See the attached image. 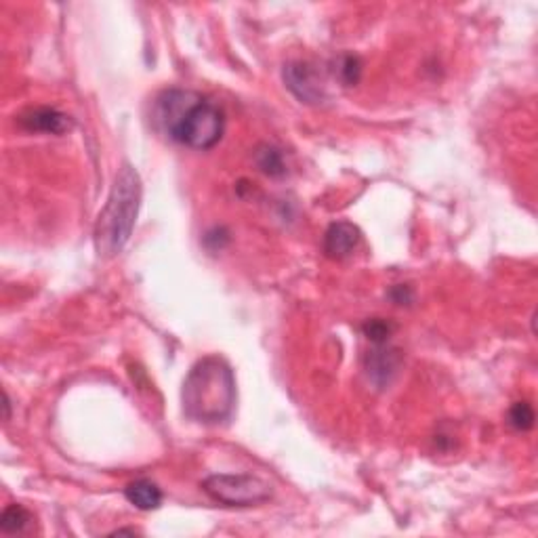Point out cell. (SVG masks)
<instances>
[{
    "instance_id": "6da1fadb",
    "label": "cell",
    "mask_w": 538,
    "mask_h": 538,
    "mask_svg": "<svg viewBox=\"0 0 538 538\" xmlns=\"http://www.w3.org/2000/svg\"><path fill=\"white\" fill-rule=\"evenodd\" d=\"M154 118L168 139L200 152L215 148L225 130V114L219 103L187 89L162 93L156 99Z\"/></svg>"
},
{
    "instance_id": "7a4b0ae2",
    "label": "cell",
    "mask_w": 538,
    "mask_h": 538,
    "mask_svg": "<svg viewBox=\"0 0 538 538\" xmlns=\"http://www.w3.org/2000/svg\"><path fill=\"white\" fill-rule=\"evenodd\" d=\"M181 404L187 418L200 425L229 421L236 408V377L219 355H206L192 366L184 381Z\"/></svg>"
},
{
    "instance_id": "3957f363",
    "label": "cell",
    "mask_w": 538,
    "mask_h": 538,
    "mask_svg": "<svg viewBox=\"0 0 538 538\" xmlns=\"http://www.w3.org/2000/svg\"><path fill=\"white\" fill-rule=\"evenodd\" d=\"M141 192L139 173L130 165H122L114 179V185H112L108 202L99 212L95 225V244L99 255L114 256L127 247L135 229L137 215H139Z\"/></svg>"
},
{
    "instance_id": "277c9868",
    "label": "cell",
    "mask_w": 538,
    "mask_h": 538,
    "mask_svg": "<svg viewBox=\"0 0 538 538\" xmlns=\"http://www.w3.org/2000/svg\"><path fill=\"white\" fill-rule=\"evenodd\" d=\"M202 490L219 505L255 507L272 498V486L248 473H215L202 481Z\"/></svg>"
},
{
    "instance_id": "5b68a950",
    "label": "cell",
    "mask_w": 538,
    "mask_h": 538,
    "mask_svg": "<svg viewBox=\"0 0 538 538\" xmlns=\"http://www.w3.org/2000/svg\"><path fill=\"white\" fill-rule=\"evenodd\" d=\"M284 85L301 103L320 105L327 102V86L320 76V70L309 61H291L282 72Z\"/></svg>"
},
{
    "instance_id": "8992f818",
    "label": "cell",
    "mask_w": 538,
    "mask_h": 538,
    "mask_svg": "<svg viewBox=\"0 0 538 538\" xmlns=\"http://www.w3.org/2000/svg\"><path fill=\"white\" fill-rule=\"evenodd\" d=\"M360 240H362V234L354 223L336 221L330 225L327 234H324V253H327V256H330V259L341 261L358 248Z\"/></svg>"
},
{
    "instance_id": "52a82bcc",
    "label": "cell",
    "mask_w": 538,
    "mask_h": 538,
    "mask_svg": "<svg viewBox=\"0 0 538 538\" xmlns=\"http://www.w3.org/2000/svg\"><path fill=\"white\" fill-rule=\"evenodd\" d=\"M20 124L26 130H32V133L64 135L72 129V118L53 108H36L26 112L20 118Z\"/></svg>"
},
{
    "instance_id": "ba28073f",
    "label": "cell",
    "mask_w": 538,
    "mask_h": 538,
    "mask_svg": "<svg viewBox=\"0 0 538 538\" xmlns=\"http://www.w3.org/2000/svg\"><path fill=\"white\" fill-rule=\"evenodd\" d=\"M124 497L133 507L141 511H154L158 509L162 505V498H165V494L158 486L154 484V481L149 480H137L133 484H129L124 488Z\"/></svg>"
},
{
    "instance_id": "9c48e42d",
    "label": "cell",
    "mask_w": 538,
    "mask_h": 538,
    "mask_svg": "<svg viewBox=\"0 0 538 538\" xmlns=\"http://www.w3.org/2000/svg\"><path fill=\"white\" fill-rule=\"evenodd\" d=\"M398 364H399L398 352H393V349H385L383 345H381V349H377V352H372L371 355H368V374H371L374 383L385 385V383H390L393 374H396Z\"/></svg>"
},
{
    "instance_id": "30bf717a",
    "label": "cell",
    "mask_w": 538,
    "mask_h": 538,
    "mask_svg": "<svg viewBox=\"0 0 538 538\" xmlns=\"http://www.w3.org/2000/svg\"><path fill=\"white\" fill-rule=\"evenodd\" d=\"M255 165L263 175L267 177H284L286 175V162L282 149L272 146V143H261V146L255 148Z\"/></svg>"
},
{
    "instance_id": "8fae6325",
    "label": "cell",
    "mask_w": 538,
    "mask_h": 538,
    "mask_svg": "<svg viewBox=\"0 0 538 538\" xmlns=\"http://www.w3.org/2000/svg\"><path fill=\"white\" fill-rule=\"evenodd\" d=\"M32 524V513L22 505H9L0 517V528L4 534H22Z\"/></svg>"
},
{
    "instance_id": "7c38bea8",
    "label": "cell",
    "mask_w": 538,
    "mask_h": 538,
    "mask_svg": "<svg viewBox=\"0 0 538 538\" xmlns=\"http://www.w3.org/2000/svg\"><path fill=\"white\" fill-rule=\"evenodd\" d=\"M335 76L341 80V85L354 86L362 78V61L355 55H341L335 64Z\"/></svg>"
},
{
    "instance_id": "4fadbf2b",
    "label": "cell",
    "mask_w": 538,
    "mask_h": 538,
    "mask_svg": "<svg viewBox=\"0 0 538 538\" xmlns=\"http://www.w3.org/2000/svg\"><path fill=\"white\" fill-rule=\"evenodd\" d=\"M509 425L516 431H530L534 427V408L528 402H516L509 410Z\"/></svg>"
},
{
    "instance_id": "5bb4252c",
    "label": "cell",
    "mask_w": 538,
    "mask_h": 538,
    "mask_svg": "<svg viewBox=\"0 0 538 538\" xmlns=\"http://www.w3.org/2000/svg\"><path fill=\"white\" fill-rule=\"evenodd\" d=\"M393 333V327L390 322L381 320V318H377V320H368L364 324V335L368 341H372L374 345H385L387 341H390V336Z\"/></svg>"
}]
</instances>
